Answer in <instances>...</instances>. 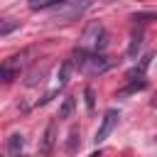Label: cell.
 I'll list each match as a JSON object with an SVG mask.
<instances>
[{
  "label": "cell",
  "instance_id": "6",
  "mask_svg": "<svg viewBox=\"0 0 157 157\" xmlns=\"http://www.w3.org/2000/svg\"><path fill=\"white\" fill-rule=\"evenodd\" d=\"M22 147H25V137H22L20 132H12L10 140H7V150H10V155H20Z\"/></svg>",
  "mask_w": 157,
  "mask_h": 157
},
{
  "label": "cell",
  "instance_id": "8",
  "mask_svg": "<svg viewBox=\"0 0 157 157\" xmlns=\"http://www.w3.org/2000/svg\"><path fill=\"white\" fill-rule=\"evenodd\" d=\"M69 71H71V61H64V64H61V69H59V76H56V86H64V83H66Z\"/></svg>",
  "mask_w": 157,
  "mask_h": 157
},
{
  "label": "cell",
  "instance_id": "2",
  "mask_svg": "<svg viewBox=\"0 0 157 157\" xmlns=\"http://www.w3.org/2000/svg\"><path fill=\"white\" fill-rule=\"evenodd\" d=\"M105 44H108L105 27L98 25V22H93V25L83 32V47H91L93 52H98V49H105Z\"/></svg>",
  "mask_w": 157,
  "mask_h": 157
},
{
  "label": "cell",
  "instance_id": "10",
  "mask_svg": "<svg viewBox=\"0 0 157 157\" xmlns=\"http://www.w3.org/2000/svg\"><path fill=\"white\" fill-rule=\"evenodd\" d=\"M140 44H142V32H137V34H132V42H130V49H128V56H135V54H137V49H140Z\"/></svg>",
  "mask_w": 157,
  "mask_h": 157
},
{
  "label": "cell",
  "instance_id": "7",
  "mask_svg": "<svg viewBox=\"0 0 157 157\" xmlns=\"http://www.w3.org/2000/svg\"><path fill=\"white\" fill-rule=\"evenodd\" d=\"M52 142H54V123L47 125V132H44V145H42V152H44V155L52 150Z\"/></svg>",
  "mask_w": 157,
  "mask_h": 157
},
{
  "label": "cell",
  "instance_id": "5",
  "mask_svg": "<svg viewBox=\"0 0 157 157\" xmlns=\"http://www.w3.org/2000/svg\"><path fill=\"white\" fill-rule=\"evenodd\" d=\"M64 2H69V0H27V7L29 10H49V7H56Z\"/></svg>",
  "mask_w": 157,
  "mask_h": 157
},
{
  "label": "cell",
  "instance_id": "13",
  "mask_svg": "<svg viewBox=\"0 0 157 157\" xmlns=\"http://www.w3.org/2000/svg\"><path fill=\"white\" fill-rule=\"evenodd\" d=\"M76 135H78L76 130H71V132H69V137H71V140H69V145H66V147H69V152H74V150H76Z\"/></svg>",
  "mask_w": 157,
  "mask_h": 157
},
{
  "label": "cell",
  "instance_id": "11",
  "mask_svg": "<svg viewBox=\"0 0 157 157\" xmlns=\"http://www.w3.org/2000/svg\"><path fill=\"white\" fill-rule=\"evenodd\" d=\"M17 27V22H10V20H2V27H0V37H7L12 29Z\"/></svg>",
  "mask_w": 157,
  "mask_h": 157
},
{
  "label": "cell",
  "instance_id": "12",
  "mask_svg": "<svg viewBox=\"0 0 157 157\" xmlns=\"http://www.w3.org/2000/svg\"><path fill=\"white\" fill-rule=\"evenodd\" d=\"M83 96H86V105H88V110H93V91H91V88H86V91H83Z\"/></svg>",
  "mask_w": 157,
  "mask_h": 157
},
{
  "label": "cell",
  "instance_id": "9",
  "mask_svg": "<svg viewBox=\"0 0 157 157\" xmlns=\"http://www.w3.org/2000/svg\"><path fill=\"white\" fill-rule=\"evenodd\" d=\"M74 98L69 96V98H64V103H61V108H59V118H69L71 115V110H74Z\"/></svg>",
  "mask_w": 157,
  "mask_h": 157
},
{
  "label": "cell",
  "instance_id": "4",
  "mask_svg": "<svg viewBox=\"0 0 157 157\" xmlns=\"http://www.w3.org/2000/svg\"><path fill=\"white\" fill-rule=\"evenodd\" d=\"M150 59H152V54H145V56H142V61H140V66L130 69V71L125 74V78H128V81H132V83H135L137 78H142V76H145V69L150 66Z\"/></svg>",
  "mask_w": 157,
  "mask_h": 157
},
{
  "label": "cell",
  "instance_id": "1",
  "mask_svg": "<svg viewBox=\"0 0 157 157\" xmlns=\"http://www.w3.org/2000/svg\"><path fill=\"white\" fill-rule=\"evenodd\" d=\"M74 66L81 71V74H103L113 66V61L105 56V54H98V52H88L86 47L76 49L74 52Z\"/></svg>",
  "mask_w": 157,
  "mask_h": 157
},
{
  "label": "cell",
  "instance_id": "3",
  "mask_svg": "<svg viewBox=\"0 0 157 157\" xmlns=\"http://www.w3.org/2000/svg\"><path fill=\"white\" fill-rule=\"evenodd\" d=\"M118 118H120V113H118L115 108H108V110L103 113V118H101V125H98V130H96V137H93V140H96V145H98V142H103V140H105V137L113 132V128L118 125Z\"/></svg>",
  "mask_w": 157,
  "mask_h": 157
}]
</instances>
